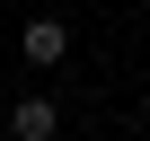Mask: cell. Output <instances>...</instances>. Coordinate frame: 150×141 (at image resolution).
<instances>
[{
	"mask_svg": "<svg viewBox=\"0 0 150 141\" xmlns=\"http://www.w3.org/2000/svg\"><path fill=\"white\" fill-rule=\"evenodd\" d=\"M53 123H62L53 97H18V106H9V132H18V141H53Z\"/></svg>",
	"mask_w": 150,
	"mask_h": 141,
	"instance_id": "obj_1",
	"label": "cell"
},
{
	"mask_svg": "<svg viewBox=\"0 0 150 141\" xmlns=\"http://www.w3.org/2000/svg\"><path fill=\"white\" fill-rule=\"evenodd\" d=\"M62 53H71V27L62 18H35L27 27V62H62Z\"/></svg>",
	"mask_w": 150,
	"mask_h": 141,
	"instance_id": "obj_2",
	"label": "cell"
}]
</instances>
